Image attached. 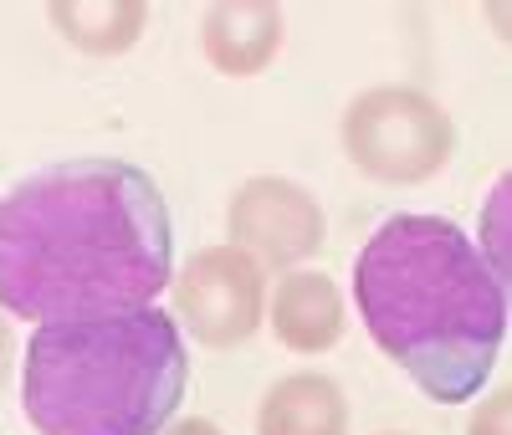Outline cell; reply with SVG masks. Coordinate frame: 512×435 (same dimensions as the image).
I'll return each instance as SVG.
<instances>
[{
  "mask_svg": "<svg viewBox=\"0 0 512 435\" xmlns=\"http://www.w3.org/2000/svg\"><path fill=\"white\" fill-rule=\"evenodd\" d=\"M359 318L436 405H461L507 338V292L492 261L446 215H390L354 261Z\"/></svg>",
  "mask_w": 512,
  "mask_h": 435,
  "instance_id": "obj_2",
  "label": "cell"
},
{
  "mask_svg": "<svg viewBox=\"0 0 512 435\" xmlns=\"http://www.w3.org/2000/svg\"><path fill=\"white\" fill-rule=\"evenodd\" d=\"M190 379L185 338L159 308L41 323L21 410L41 435H159Z\"/></svg>",
  "mask_w": 512,
  "mask_h": 435,
  "instance_id": "obj_3",
  "label": "cell"
},
{
  "mask_svg": "<svg viewBox=\"0 0 512 435\" xmlns=\"http://www.w3.org/2000/svg\"><path fill=\"white\" fill-rule=\"evenodd\" d=\"M466 435H507V389H497V395H492V400L472 415Z\"/></svg>",
  "mask_w": 512,
  "mask_h": 435,
  "instance_id": "obj_10",
  "label": "cell"
},
{
  "mask_svg": "<svg viewBox=\"0 0 512 435\" xmlns=\"http://www.w3.org/2000/svg\"><path fill=\"white\" fill-rule=\"evenodd\" d=\"M159 435H221L210 420H180V425H169V430H159Z\"/></svg>",
  "mask_w": 512,
  "mask_h": 435,
  "instance_id": "obj_11",
  "label": "cell"
},
{
  "mask_svg": "<svg viewBox=\"0 0 512 435\" xmlns=\"http://www.w3.org/2000/svg\"><path fill=\"white\" fill-rule=\"evenodd\" d=\"M282 47L277 6H216L205 16V57L226 77H251Z\"/></svg>",
  "mask_w": 512,
  "mask_h": 435,
  "instance_id": "obj_9",
  "label": "cell"
},
{
  "mask_svg": "<svg viewBox=\"0 0 512 435\" xmlns=\"http://www.w3.org/2000/svg\"><path fill=\"white\" fill-rule=\"evenodd\" d=\"M262 261L241 246H205L175 282V313L205 348H236L262 328Z\"/></svg>",
  "mask_w": 512,
  "mask_h": 435,
  "instance_id": "obj_5",
  "label": "cell"
},
{
  "mask_svg": "<svg viewBox=\"0 0 512 435\" xmlns=\"http://www.w3.org/2000/svg\"><path fill=\"white\" fill-rule=\"evenodd\" d=\"M6 374H11V333L0 323V384H6Z\"/></svg>",
  "mask_w": 512,
  "mask_h": 435,
  "instance_id": "obj_12",
  "label": "cell"
},
{
  "mask_svg": "<svg viewBox=\"0 0 512 435\" xmlns=\"http://www.w3.org/2000/svg\"><path fill=\"white\" fill-rule=\"evenodd\" d=\"M169 272L175 226L139 164H47L0 200V308L26 323L149 308Z\"/></svg>",
  "mask_w": 512,
  "mask_h": 435,
  "instance_id": "obj_1",
  "label": "cell"
},
{
  "mask_svg": "<svg viewBox=\"0 0 512 435\" xmlns=\"http://www.w3.org/2000/svg\"><path fill=\"white\" fill-rule=\"evenodd\" d=\"M256 435H349L344 389L313 369L277 379L256 410Z\"/></svg>",
  "mask_w": 512,
  "mask_h": 435,
  "instance_id": "obj_7",
  "label": "cell"
},
{
  "mask_svg": "<svg viewBox=\"0 0 512 435\" xmlns=\"http://www.w3.org/2000/svg\"><path fill=\"white\" fill-rule=\"evenodd\" d=\"M272 328L292 354H323L344 338V297L323 272H287L272 297Z\"/></svg>",
  "mask_w": 512,
  "mask_h": 435,
  "instance_id": "obj_8",
  "label": "cell"
},
{
  "mask_svg": "<svg viewBox=\"0 0 512 435\" xmlns=\"http://www.w3.org/2000/svg\"><path fill=\"white\" fill-rule=\"evenodd\" d=\"M231 236L246 256L272 261V267H292L323 246V210L318 200L292 185V180H246L231 200Z\"/></svg>",
  "mask_w": 512,
  "mask_h": 435,
  "instance_id": "obj_6",
  "label": "cell"
},
{
  "mask_svg": "<svg viewBox=\"0 0 512 435\" xmlns=\"http://www.w3.org/2000/svg\"><path fill=\"white\" fill-rule=\"evenodd\" d=\"M456 128L415 87H369L344 113V149L379 185H420L451 159Z\"/></svg>",
  "mask_w": 512,
  "mask_h": 435,
  "instance_id": "obj_4",
  "label": "cell"
}]
</instances>
